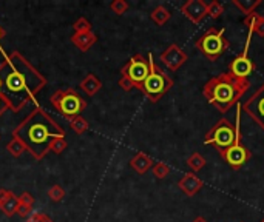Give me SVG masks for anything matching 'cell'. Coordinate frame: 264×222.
<instances>
[{
	"label": "cell",
	"mask_w": 264,
	"mask_h": 222,
	"mask_svg": "<svg viewBox=\"0 0 264 222\" xmlns=\"http://www.w3.org/2000/svg\"><path fill=\"white\" fill-rule=\"evenodd\" d=\"M0 96L19 113L47 85V79L20 53L14 51L0 63Z\"/></svg>",
	"instance_id": "1"
},
{
	"label": "cell",
	"mask_w": 264,
	"mask_h": 222,
	"mask_svg": "<svg viewBox=\"0 0 264 222\" xmlns=\"http://www.w3.org/2000/svg\"><path fill=\"white\" fill-rule=\"evenodd\" d=\"M13 138L20 139L36 159H43L50 151L51 142L59 138H65V130L42 108L36 107V110L16 126Z\"/></svg>",
	"instance_id": "2"
},
{
	"label": "cell",
	"mask_w": 264,
	"mask_h": 222,
	"mask_svg": "<svg viewBox=\"0 0 264 222\" xmlns=\"http://www.w3.org/2000/svg\"><path fill=\"white\" fill-rule=\"evenodd\" d=\"M249 88L250 82L247 79H237L229 73H221L204 83L202 94L216 111L224 114L233 105H238Z\"/></svg>",
	"instance_id": "3"
},
{
	"label": "cell",
	"mask_w": 264,
	"mask_h": 222,
	"mask_svg": "<svg viewBox=\"0 0 264 222\" xmlns=\"http://www.w3.org/2000/svg\"><path fill=\"white\" fill-rule=\"evenodd\" d=\"M238 111H237V117H235V122L229 120L227 117L219 119L212 128L207 131V135L204 136V144L210 145L213 148H216L218 153L227 150L229 147H232L235 142H241V113L243 108L238 104Z\"/></svg>",
	"instance_id": "4"
},
{
	"label": "cell",
	"mask_w": 264,
	"mask_h": 222,
	"mask_svg": "<svg viewBox=\"0 0 264 222\" xmlns=\"http://www.w3.org/2000/svg\"><path fill=\"white\" fill-rule=\"evenodd\" d=\"M149 63H150V74L147 76L145 82L142 83L141 91L149 98V101L152 104H156L161 101L164 94H167L171 90L173 79L168 74H165V71L162 68H159L156 65L152 53L149 54Z\"/></svg>",
	"instance_id": "5"
},
{
	"label": "cell",
	"mask_w": 264,
	"mask_h": 222,
	"mask_svg": "<svg viewBox=\"0 0 264 222\" xmlns=\"http://www.w3.org/2000/svg\"><path fill=\"white\" fill-rule=\"evenodd\" d=\"M195 47L201 54L215 62L230 48V42L224 36V28L210 26L205 29V33L201 37L196 39Z\"/></svg>",
	"instance_id": "6"
},
{
	"label": "cell",
	"mask_w": 264,
	"mask_h": 222,
	"mask_svg": "<svg viewBox=\"0 0 264 222\" xmlns=\"http://www.w3.org/2000/svg\"><path fill=\"white\" fill-rule=\"evenodd\" d=\"M50 101L59 113L70 120L80 116V113L86 108L85 99H82L79 96V93L74 88L57 90L51 96Z\"/></svg>",
	"instance_id": "7"
},
{
	"label": "cell",
	"mask_w": 264,
	"mask_h": 222,
	"mask_svg": "<svg viewBox=\"0 0 264 222\" xmlns=\"http://www.w3.org/2000/svg\"><path fill=\"white\" fill-rule=\"evenodd\" d=\"M149 74H150L149 57L145 59L142 54H135L121 70V76L127 77L135 85V88H138L139 91Z\"/></svg>",
	"instance_id": "8"
},
{
	"label": "cell",
	"mask_w": 264,
	"mask_h": 222,
	"mask_svg": "<svg viewBox=\"0 0 264 222\" xmlns=\"http://www.w3.org/2000/svg\"><path fill=\"white\" fill-rule=\"evenodd\" d=\"M243 111L264 131V82L241 105Z\"/></svg>",
	"instance_id": "9"
},
{
	"label": "cell",
	"mask_w": 264,
	"mask_h": 222,
	"mask_svg": "<svg viewBox=\"0 0 264 222\" xmlns=\"http://www.w3.org/2000/svg\"><path fill=\"white\" fill-rule=\"evenodd\" d=\"M223 161L229 164L233 170H240L243 168L250 159H252V151L241 142H235L232 147L219 153Z\"/></svg>",
	"instance_id": "10"
},
{
	"label": "cell",
	"mask_w": 264,
	"mask_h": 222,
	"mask_svg": "<svg viewBox=\"0 0 264 222\" xmlns=\"http://www.w3.org/2000/svg\"><path fill=\"white\" fill-rule=\"evenodd\" d=\"M250 39L247 36V40H246V45H244V51L235 57L232 62H230V65H229V74L233 76V77H237V79H247L253 71H255V63L253 60L247 56L249 53V43H250Z\"/></svg>",
	"instance_id": "11"
},
{
	"label": "cell",
	"mask_w": 264,
	"mask_h": 222,
	"mask_svg": "<svg viewBox=\"0 0 264 222\" xmlns=\"http://www.w3.org/2000/svg\"><path fill=\"white\" fill-rule=\"evenodd\" d=\"M159 59L170 71H178L187 62L189 56L181 47H178L176 43H171L161 53Z\"/></svg>",
	"instance_id": "12"
},
{
	"label": "cell",
	"mask_w": 264,
	"mask_h": 222,
	"mask_svg": "<svg viewBox=\"0 0 264 222\" xmlns=\"http://www.w3.org/2000/svg\"><path fill=\"white\" fill-rule=\"evenodd\" d=\"M181 13L195 25L202 23V20L209 16V5L204 0H187L181 5Z\"/></svg>",
	"instance_id": "13"
},
{
	"label": "cell",
	"mask_w": 264,
	"mask_h": 222,
	"mask_svg": "<svg viewBox=\"0 0 264 222\" xmlns=\"http://www.w3.org/2000/svg\"><path fill=\"white\" fill-rule=\"evenodd\" d=\"M19 205H20L19 198L13 192L5 190V188H0V210H2L7 216L16 214Z\"/></svg>",
	"instance_id": "14"
},
{
	"label": "cell",
	"mask_w": 264,
	"mask_h": 222,
	"mask_svg": "<svg viewBox=\"0 0 264 222\" xmlns=\"http://www.w3.org/2000/svg\"><path fill=\"white\" fill-rule=\"evenodd\" d=\"M202 181L195 174V173H186L180 181H178V187L183 190V192L187 195V196H190V198H193L199 190L202 188Z\"/></svg>",
	"instance_id": "15"
},
{
	"label": "cell",
	"mask_w": 264,
	"mask_h": 222,
	"mask_svg": "<svg viewBox=\"0 0 264 222\" xmlns=\"http://www.w3.org/2000/svg\"><path fill=\"white\" fill-rule=\"evenodd\" d=\"M130 167L138 173V174H145L147 171H149L152 167H153V159L152 157L147 154V153H136L133 157H131V161H130Z\"/></svg>",
	"instance_id": "16"
},
{
	"label": "cell",
	"mask_w": 264,
	"mask_h": 222,
	"mask_svg": "<svg viewBox=\"0 0 264 222\" xmlns=\"http://www.w3.org/2000/svg\"><path fill=\"white\" fill-rule=\"evenodd\" d=\"M243 23L249 28V37H252V33H256L259 37H264V16L255 11L250 16L244 17Z\"/></svg>",
	"instance_id": "17"
},
{
	"label": "cell",
	"mask_w": 264,
	"mask_h": 222,
	"mask_svg": "<svg viewBox=\"0 0 264 222\" xmlns=\"http://www.w3.org/2000/svg\"><path fill=\"white\" fill-rule=\"evenodd\" d=\"M98 40V36L93 33V31H90V33H80V34H73L71 37V42L74 47H77L80 51H88L90 50Z\"/></svg>",
	"instance_id": "18"
},
{
	"label": "cell",
	"mask_w": 264,
	"mask_h": 222,
	"mask_svg": "<svg viewBox=\"0 0 264 222\" xmlns=\"http://www.w3.org/2000/svg\"><path fill=\"white\" fill-rule=\"evenodd\" d=\"M80 88L85 91V94H88V96H95V94L102 88V82L95 74H86L85 79L80 82Z\"/></svg>",
	"instance_id": "19"
},
{
	"label": "cell",
	"mask_w": 264,
	"mask_h": 222,
	"mask_svg": "<svg viewBox=\"0 0 264 222\" xmlns=\"http://www.w3.org/2000/svg\"><path fill=\"white\" fill-rule=\"evenodd\" d=\"M232 4L240 10V13H243L247 17L252 13H255V10L261 5V0H233Z\"/></svg>",
	"instance_id": "20"
},
{
	"label": "cell",
	"mask_w": 264,
	"mask_h": 222,
	"mask_svg": "<svg viewBox=\"0 0 264 222\" xmlns=\"http://www.w3.org/2000/svg\"><path fill=\"white\" fill-rule=\"evenodd\" d=\"M150 19H152L158 26H162V25H165V23L171 19V13H170V10L165 8L164 5H159V7H156V8L152 11Z\"/></svg>",
	"instance_id": "21"
},
{
	"label": "cell",
	"mask_w": 264,
	"mask_h": 222,
	"mask_svg": "<svg viewBox=\"0 0 264 222\" xmlns=\"http://www.w3.org/2000/svg\"><path fill=\"white\" fill-rule=\"evenodd\" d=\"M205 164H207V161H205V157L202 154H199L198 151L192 153L189 157H187V165L190 170L193 171H199L205 167Z\"/></svg>",
	"instance_id": "22"
},
{
	"label": "cell",
	"mask_w": 264,
	"mask_h": 222,
	"mask_svg": "<svg viewBox=\"0 0 264 222\" xmlns=\"http://www.w3.org/2000/svg\"><path fill=\"white\" fill-rule=\"evenodd\" d=\"M7 150H8V153H10L11 156L19 157L20 154H23V151L26 150V147H25V144H23L20 139L13 138V139L10 141V144L7 145Z\"/></svg>",
	"instance_id": "23"
},
{
	"label": "cell",
	"mask_w": 264,
	"mask_h": 222,
	"mask_svg": "<svg viewBox=\"0 0 264 222\" xmlns=\"http://www.w3.org/2000/svg\"><path fill=\"white\" fill-rule=\"evenodd\" d=\"M70 125H71V130L77 135H83L86 130H88V122L82 117V116H77L74 119L70 120Z\"/></svg>",
	"instance_id": "24"
},
{
	"label": "cell",
	"mask_w": 264,
	"mask_h": 222,
	"mask_svg": "<svg viewBox=\"0 0 264 222\" xmlns=\"http://www.w3.org/2000/svg\"><path fill=\"white\" fill-rule=\"evenodd\" d=\"M48 198L53 202H61L65 198V190L61 185H51L48 190Z\"/></svg>",
	"instance_id": "25"
},
{
	"label": "cell",
	"mask_w": 264,
	"mask_h": 222,
	"mask_svg": "<svg viewBox=\"0 0 264 222\" xmlns=\"http://www.w3.org/2000/svg\"><path fill=\"white\" fill-rule=\"evenodd\" d=\"M73 29H74V34H80V33H90V31H92V23L88 22L85 17H79V19L74 22Z\"/></svg>",
	"instance_id": "26"
},
{
	"label": "cell",
	"mask_w": 264,
	"mask_h": 222,
	"mask_svg": "<svg viewBox=\"0 0 264 222\" xmlns=\"http://www.w3.org/2000/svg\"><path fill=\"white\" fill-rule=\"evenodd\" d=\"M152 168H153V174L158 179H165L168 176V173H170V167L165 162H162V161H158L156 164H153Z\"/></svg>",
	"instance_id": "27"
},
{
	"label": "cell",
	"mask_w": 264,
	"mask_h": 222,
	"mask_svg": "<svg viewBox=\"0 0 264 222\" xmlns=\"http://www.w3.org/2000/svg\"><path fill=\"white\" fill-rule=\"evenodd\" d=\"M209 5V17L212 19H219L224 13V5L221 2H218V0H212Z\"/></svg>",
	"instance_id": "28"
},
{
	"label": "cell",
	"mask_w": 264,
	"mask_h": 222,
	"mask_svg": "<svg viewBox=\"0 0 264 222\" xmlns=\"http://www.w3.org/2000/svg\"><path fill=\"white\" fill-rule=\"evenodd\" d=\"M110 10L117 16H122L124 13H127L128 4L125 2V0H113V2L110 4Z\"/></svg>",
	"instance_id": "29"
},
{
	"label": "cell",
	"mask_w": 264,
	"mask_h": 222,
	"mask_svg": "<svg viewBox=\"0 0 264 222\" xmlns=\"http://www.w3.org/2000/svg\"><path fill=\"white\" fill-rule=\"evenodd\" d=\"M67 148V141L65 138H59V139H54L50 145V151L56 153V154H61L64 150Z\"/></svg>",
	"instance_id": "30"
},
{
	"label": "cell",
	"mask_w": 264,
	"mask_h": 222,
	"mask_svg": "<svg viewBox=\"0 0 264 222\" xmlns=\"http://www.w3.org/2000/svg\"><path fill=\"white\" fill-rule=\"evenodd\" d=\"M19 202H20V204H23V205H29V207H33V204H34V198H33V195H31V193L25 192V193H22V195L19 196Z\"/></svg>",
	"instance_id": "31"
},
{
	"label": "cell",
	"mask_w": 264,
	"mask_h": 222,
	"mask_svg": "<svg viewBox=\"0 0 264 222\" xmlns=\"http://www.w3.org/2000/svg\"><path fill=\"white\" fill-rule=\"evenodd\" d=\"M17 214L20 216V217H29L33 214V207H29V205H23V204H20L19 205V208H17Z\"/></svg>",
	"instance_id": "32"
},
{
	"label": "cell",
	"mask_w": 264,
	"mask_h": 222,
	"mask_svg": "<svg viewBox=\"0 0 264 222\" xmlns=\"http://www.w3.org/2000/svg\"><path fill=\"white\" fill-rule=\"evenodd\" d=\"M119 86H121L124 91H131V90L135 88V85H133L127 77H124V76H121V79H119Z\"/></svg>",
	"instance_id": "33"
},
{
	"label": "cell",
	"mask_w": 264,
	"mask_h": 222,
	"mask_svg": "<svg viewBox=\"0 0 264 222\" xmlns=\"http://www.w3.org/2000/svg\"><path fill=\"white\" fill-rule=\"evenodd\" d=\"M45 217H47V214H43V213H33L29 217H26V222H43Z\"/></svg>",
	"instance_id": "34"
},
{
	"label": "cell",
	"mask_w": 264,
	"mask_h": 222,
	"mask_svg": "<svg viewBox=\"0 0 264 222\" xmlns=\"http://www.w3.org/2000/svg\"><path fill=\"white\" fill-rule=\"evenodd\" d=\"M8 110H10V105L7 104V101L2 96H0V117H2Z\"/></svg>",
	"instance_id": "35"
},
{
	"label": "cell",
	"mask_w": 264,
	"mask_h": 222,
	"mask_svg": "<svg viewBox=\"0 0 264 222\" xmlns=\"http://www.w3.org/2000/svg\"><path fill=\"white\" fill-rule=\"evenodd\" d=\"M192 222H209V220L205 219V217H202V216H198V217H195Z\"/></svg>",
	"instance_id": "36"
},
{
	"label": "cell",
	"mask_w": 264,
	"mask_h": 222,
	"mask_svg": "<svg viewBox=\"0 0 264 222\" xmlns=\"http://www.w3.org/2000/svg\"><path fill=\"white\" fill-rule=\"evenodd\" d=\"M5 36V31H4V28L2 26H0V39H2Z\"/></svg>",
	"instance_id": "37"
},
{
	"label": "cell",
	"mask_w": 264,
	"mask_h": 222,
	"mask_svg": "<svg viewBox=\"0 0 264 222\" xmlns=\"http://www.w3.org/2000/svg\"><path fill=\"white\" fill-rule=\"evenodd\" d=\"M43 222H53V219H51V217H48V216H47V217H45V219H43Z\"/></svg>",
	"instance_id": "38"
},
{
	"label": "cell",
	"mask_w": 264,
	"mask_h": 222,
	"mask_svg": "<svg viewBox=\"0 0 264 222\" xmlns=\"http://www.w3.org/2000/svg\"><path fill=\"white\" fill-rule=\"evenodd\" d=\"M259 222H264V217H262V219H261V220H259Z\"/></svg>",
	"instance_id": "39"
},
{
	"label": "cell",
	"mask_w": 264,
	"mask_h": 222,
	"mask_svg": "<svg viewBox=\"0 0 264 222\" xmlns=\"http://www.w3.org/2000/svg\"><path fill=\"white\" fill-rule=\"evenodd\" d=\"M0 86H2V85H0Z\"/></svg>",
	"instance_id": "40"
}]
</instances>
